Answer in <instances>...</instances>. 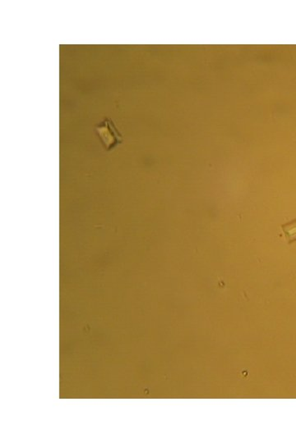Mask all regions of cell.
<instances>
[{
  "label": "cell",
  "instance_id": "6da1fadb",
  "mask_svg": "<svg viewBox=\"0 0 296 443\" xmlns=\"http://www.w3.org/2000/svg\"><path fill=\"white\" fill-rule=\"evenodd\" d=\"M95 131L106 152H111L124 143L123 136L110 117H105L95 126Z\"/></svg>",
  "mask_w": 296,
  "mask_h": 443
},
{
  "label": "cell",
  "instance_id": "7a4b0ae2",
  "mask_svg": "<svg viewBox=\"0 0 296 443\" xmlns=\"http://www.w3.org/2000/svg\"><path fill=\"white\" fill-rule=\"evenodd\" d=\"M289 244L296 242V219L281 226Z\"/></svg>",
  "mask_w": 296,
  "mask_h": 443
}]
</instances>
